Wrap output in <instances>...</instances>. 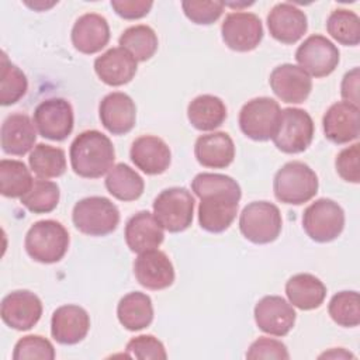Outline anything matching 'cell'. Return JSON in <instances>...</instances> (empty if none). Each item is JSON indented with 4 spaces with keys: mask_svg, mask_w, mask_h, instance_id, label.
<instances>
[{
    "mask_svg": "<svg viewBox=\"0 0 360 360\" xmlns=\"http://www.w3.org/2000/svg\"><path fill=\"white\" fill-rule=\"evenodd\" d=\"M191 190L200 198V226L211 233L226 231L236 218L242 197L238 181L226 174L198 173L191 181Z\"/></svg>",
    "mask_w": 360,
    "mask_h": 360,
    "instance_id": "1",
    "label": "cell"
},
{
    "mask_svg": "<svg viewBox=\"0 0 360 360\" xmlns=\"http://www.w3.org/2000/svg\"><path fill=\"white\" fill-rule=\"evenodd\" d=\"M73 172L84 179H98L108 173L115 159L112 142L97 129L79 134L69 150Z\"/></svg>",
    "mask_w": 360,
    "mask_h": 360,
    "instance_id": "2",
    "label": "cell"
},
{
    "mask_svg": "<svg viewBox=\"0 0 360 360\" xmlns=\"http://www.w3.org/2000/svg\"><path fill=\"white\" fill-rule=\"evenodd\" d=\"M318 176L304 162L292 160L277 170L273 180L274 195L284 204L308 202L318 193Z\"/></svg>",
    "mask_w": 360,
    "mask_h": 360,
    "instance_id": "3",
    "label": "cell"
},
{
    "mask_svg": "<svg viewBox=\"0 0 360 360\" xmlns=\"http://www.w3.org/2000/svg\"><path fill=\"white\" fill-rule=\"evenodd\" d=\"M25 250L31 259L51 264L59 262L68 252L69 233L53 219H42L31 225L25 235Z\"/></svg>",
    "mask_w": 360,
    "mask_h": 360,
    "instance_id": "4",
    "label": "cell"
},
{
    "mask_svg": "<svg viewBox=\"0 0 360 360\" xmlns=\"http://www.w3.org/2000/svg\"><path fill=\"white\" fill-rule=\"evenodd\" d=\"M72 221L84 235L105 236L117 229L120 211L117 205L105 197H86L75 204Z\"/></svg>",
    "mask_w": 360,
    "mask_h": 360,
    "instance_id": "5",
    "label": "cell"
},
{
    "mask_svg": "<svg viewBox=\"0 0 360 360\" xmlns=\"http://www.w3.org/2000/svg\"><path fill=\"white\" fill-rule=\"evenodd\" d=\"M283 218L277 205L269 201H253L248 204L239 217L242 235L256 243L266 245L276 240L281 232Z\"/></svg>",
    "mask_w": 360,
    "mask_h": 360,
    "instance_id": "6",
    "label": "cell"
},
{
    "mask_svg": "<svg viewBox=\"0 0 360 360\" xmlns=\"http://www.w3.org/2000/svg\"><path fill=\"white\" fill-rule=\"evenodd\" d=\"M194 197L184 187L165 188L153 201V215L163 229L177 233L193 222Z\"/></svg>",
    "mask_w": 360,
    "mask_h": 360,
    "instance_id": "7",
    "label": "cell"
},
{
    "mask_svg": "<svg viewBox=\"0 0 360 360\" xmlns=\"http://www.w3.org/2000/svg\"><path fill=\"white\" fill-rule=\"evenodd\" d=\"M314 121L311 115L301 108L288 107L281 110L273 142L284 153H301L312 142Z\"/></svg>",
    "mask_w": 360,
    "mask_h": 360,
    "instance_id": "8",
    "label": "cell"
},
{
    "mask_svg": "<svg viewBox=\"0 0 360 360\" xmlns=\"http://www.w3.org/2000/svg\"><path fill=\"white\" fill-rule=\"evenodd\" d=\"M302 228L312 240L319 243L330 242L345 228L343 208L330 198H319L305 208Z\"/></svg>",
    "mask_w": 360,
    "mask_h": 360,
    "instance_id": "9",
    "label": "cell"
},
{
    "mask_svg": "<svg viewBox=\"0 0 360 360\" xmlns=\"http://www.w3.org/2000/svg\"><path fill=\"white\" fill-rule=\"evenodd\" d=\"M281 108L270 97H256L249 100L239 112L240 131L253 141H269L273 138Z\"/></svg>",
    "mask_w": 360,
    "mask_h": 360,
    "instance_id": "10",
    "label": "cell"
},
{
    "mask_svg": "<svg viewBox=\"0 0 360 360\" xmlns=\"http://www.w3.org/2000/svg\"><path fill=\"white\" fill-rule=\"evenodd\" d=\"M34 124L41 136L51 141H63L73 131L72 104L60 97L41 101L34 110Z\"/></svg>",
    "mask_w": 360,
    "mask_h": 360,
    "instance_id": "11",
    "label": "cell"
},
{
    "mask_svg": "<svg viewBox=\"0 0 360 360\" xmlns=\"http://www.w3.org/2000/svg\"><path fill=\"white\" fill-rule=\"evenodd\" d=\"M300 68L314 77L329 76L339 63V49L323 35L308 37L295 51Z\"/></svg>",
    "mask_w": 360,
    "mask_h": 360,
    "instance_id": "12",
    "label": "cell"
},
{
    "mask_svg": "<svg viewBox=\"0 0 360 360\" xmlns=\"http://www.w3.org/2000/svg\"><path fill=\"white\" fill-rule=\"evenodd\" d=\"M222 41L236 52H249L257 48L263 39V25L253 13H229L221 25Z\"/></svg>",
    "mask_w": 360,
    "mask_h": 360,
    "instance_id": "13",
    "label": "cell"
},
{
    "mask_svg": "<svg viewBox=\"0 0 360 360\" xmlns=\"http://www.w3.org/2000/svg\"><path fill=\"white\" fill-rule=\"evenodd\" d=\"M0 315L7 326L15 330H28L41 319L42 302L34 292L17 290L3 298Z\"/></svg>",
    "mask_w": 360,
    "mask_h": 360,
    "instance_id": "14",
    "label": "cell"
},
{
    "mask_svg": "<svg viewBox=\"0 0 360 360\" xmlns=\"http://www.w3.org/2000/svg\"><path fill=\"white\" fill-rule=\"evenodd\" d=\"M134 274L142 287L153 291L165 290L174 281L173 263L159 249L139 253L134 262Z\"/></svg>",
    "mask_w": 360,
    "mask_h": 360,
    "instance_id": "15",
    "label": "cell"
},
{
    "mask_svg": "<svg viewBox=\"0 0 360 360\" xmlns=\"http://www.w3.org/2000/svg\"><path fill=\"white\" fill-rule=\"evenodd\" d=\"M269 83L273 93L281 101L291 104L304 103L312 90L311 76L292 63H283L274 68Z\"/></svg>",
    "mask_w": 360,
    "mask_h": 360,
    "instance_id": "16",
    "label": "cell"
},
{
    "mask_svg": "<svg viewBox=\"0 0 360 360\" xmlns=\"http://www.w3.org/2000/svg\"><path fill=\"white\" fill-rule=\"evenodd\" d=\"M295 311L278 295H266L255 307V321L260 330L273 336H285L295 323Z\"/></svg>",
    "mask_w": 360,
    "mask_h": 360,
    "instance_id": "17",
    "label": "cell"
},
{
    "mask_svg": "<svg viewBox=\"0 0 360 360\" xmlns=\"http://www.w3.org/2000/svg\"><path fill=\"white\" fill-rule=\"evenodd\" d=\"M325 136L338 145L356 141L360 134L359 105L347 101L332 104L322 118Z\"/></svg>",
    "mask_w": 360,
    "mask_h": 360,
    "instance_id": "18",
    "label": "cell"
},
{
    "mask_svg": "<svg viewBox=\"0 0 360 360\" xmlns=\"http://www.w3.org/2000/svg\"><path fill=\"white\" fill-rule=\"evenodd\" d=\"M90 329V316L79 305L68 304L56 308L51 318V335L60 345L82 342Z\"/></svg>",
    "mask_w": 360,
    "mask_h": 360,
    "instance_id": "19",
    "label": "cell"
},
{
    "mask_svg": "<svg viewBox=\"0 0 360 360\" xmlns=\"http://www.w3.org/2000/svg\"><path fill=\"white\" fill-rule=\"evenodd\" d=\"M270 35L281 44H295L308 28L305 13L291 3L276 4L267 15Z\"/></svg>",
    "mask_w": 360,
    "mask_h": 360,
    "instance_id": "20",
    "label": "cell"
},
{
    "mask_svg": "<svg viewBox=\"0 0 360 360\" xmlns=\"http://www.w3.org/2000/svg\"><path fill=\"white\" fill-rule=\"evenodd\" d=\"M98 115L103 127L110 134L124 135L135 125L136 107L128 94L112 91L100 101Z\"/></svg>",
    "mask_w": 360,
    "mask_h": 360,
    "instance_id": "21",
    "label": "cell"
},
{
    "mask_svg": "<svg viewBox=\"0 0 360 360\" xmlns=\"http://www.w3.org/2000/svg\"><path fill=\"white\" fill-rule=\"evenodd\" d=\"M129 158L139 170L155 176L167 170L172 162V152L162 138L142 135L132 142Z\"/></svg>",
    "mask_w": 360,
    "mask_h": 360,
    "instance_id": "22",
    "label": "cell"
},
{
    "mask_svg": "<svg viewBox=\"0 0 360 360\" xmlns=\"http://www.w3.org/2000/svg\"><path fill=\"white\" fill-rule=\"evenodd\" d=\"M135 58L124 48H110L96 58L94 72L98 79L108 86H122L129 83L136 73Z\"/></svg>",
    "mask_w": 360,
    "mask_h": 360,
    "instance_id": "23",
    "label": "cell"
},
{
    "mask_svg": "<svg viewBox=\"0 0 360 360\" xmlns=\"http://www.w3.org/2000/svg\"><path fill=\"white\" fill-rule=\"evenodd\" d=\"M124 236L132 252L142 253L158 249L163 242L165 233L152 212L139 211L127 221Z\"/></svg>",
    "mask_w": 360,
    "mask_h": 360,
    "instance_id": "24",
    "label": "cell"
},
{
    "mask_svg": "<svg viewBox=\"0 0 360 360\" xmlns=\"http://www.w3.org/2000/svg\"><path fill=\"white\" fill-rule=\"evenodd\" d=\"M110 41V27L107 20L96 13L80 15L72 28L73 46L86 55L100 52Z\"/></svg>",
    "mask_w": 360,
    "mask_h": 360,
    "instance_id": "25",
    "label": "cell"
},
{
    "mask_svg": "<svg viewBox=\"0 0 360 360\" xmlns=\"http://www.w3.org/2000/svg\"><path fill=\"white\" fill-rule=\"evenodd\" d=\"M0 139L4 153L22 156L34 148L37 139L35 124L27 114H10L1 124Z\"/></svg>",
    "mask_w": 360,
    "mask_h": 360,
    "instance_id": "26",
    "label": "cell"
},
{
    "mask_svg": "<svg viewBox=\"0 0 360 360\" xmlns=\"http://www.w3.org/2000/svg\"><path fill=\"white\" fill-rule=\"evenodd\" d=\"M194 155L204 167L225 169L233 162L235 145L226 132H211L197 138Z\"/></svg>",
    "mask_w": 360,
    "mask_h": 360,
    "instance_id": "27",
    "label": "cell"
},
{
    "mask_svg": "<svg viewBox=\"0 0 360 360\" xmlns=\"http://www.w3.org/2000/svg\"><path fill=\"white\" fill-rule=\"evenodd\" d=\"M285 294L290 304L302 311L319 308L326 297L325 284L309 273H300L285 283Z\"/></svg>",
    "mask_w": 360,
    "mask_h": 360,
    "instance_id": "28",
    "label": "cell"
},
{
    "mask_svg": "<svg viewBox=\"0 0 360 360\" xmlns=\"http://www.w3.org/2000/svg\"><path fill=\"white\" fill-rule=\"evenodd\" d=\"M120 323L128 330H141L148 328L153 321V307L149 295L134 291L124 295L117 307Z\"/></svg>",
    "mask_w": 360,
    "mask_h": 360,
    "instance_id": "29",
    "label": "cell"
},
{
    "mask_svg": "<svg viewBox=\"0 0 360 360\" xmlns=\"http://www.w3.org/2000/svg\"><path fill=\"white\" fill-rule=\"evenodd\" d=\"M190 124L198 131H212L221 127L226 118L225 103L212 94L197 96L187 107Z\"/></svg>",
    "mask_w": 360,
    "mask_h": 360,
    "instance_id": "30",
    "label": "cell"
},
{
    "mask_svg": "<svg viewBox=\"0 0 360 360\" xmlns=\"http://www.w3.org/2000/svg\"><path fill=\"white\" fill-rule=\"evenodd\" d=\"M107 191L121 201L138 200L145 188L143 179L128 165L117 163L105 177Z\"/></svg>",
    "mask_w": 360,
    "mask_h": 360,
    "instance_id": "31",
    "label": "cell"
},
{
    "mask_svg": "<svg viewBox=\"0 0 360 360\" xmlns=\"http://www.w3.org/2000/svg\"><path fill=\"white\" fill-rule=\"evenodd\" d=\"M30 169L38 179L60 177L66 172V156L60 148L46 143H38L28 158Z\"/></svg>",
    "mask_w": 360,
    "mask_h": 360,
    "instance_id": "32",
    "label": "cell"
},
{
    "mask_svg": "<svg viewBox=\"0 0 360 360\" xmlns=\"http://www.w3.org/2000/svg\"><path fill=\"white\" fill-rule=\"evenodd\" d=\"M34 184L27 166L14 159L0 160V193L8 198H21Z\"/></svg>",
    "mask_w": 360,
    "mask_h": 360,
    "instance_id": "33",
    "label": "cell"
},
{
    "mask_svg": "<svg viewBox=\"0 0 360 360\" xmlns=\"http://www.w3.org/2000/svg\"><path fill=\"white\" fill-rule=\"evenodd\" d=\"M120 46L127 49L136 62H145L150 59L158 51L156 32L149 25H132L127 28L120 39Z\"/></svg>",
    "mask_w": 360,
    "mask_h": 360,
    "instance_id": "34",
    "label": "cell"
},
{
    "mask_svg": "<svg viewBox=\"0 0 360 360\" xmlns=\"http://www.w3.org/2000/svg\"><path fill=\"white\" fill-rule=\"evenodd\" d=\"M329 35L342 45L356 46L360 42V18L346 8L333 10L326 21Z\"/></svg>",
    "mask_w": 360,
    "mask_h": 360,
    "instance_id": "35",
    "label": "cell"
},
{
    "mask_svg": "<svg viewBox=\"0 0 360 360\" xmlns=\"http://www.w3.org/2000/svg\"><path fill=\"white\" fill-rule=\"evenodd\" d=\"M28 89L25 73L7 59L6 52L1 53L0 69V104L11 105L22 98Z\"/></svg>",
    "mask_w": 360,
    "mask_h": 360,
    "instance_id": "36",
    "label": "cell"
},
{
    "mask_svg": "<svg viewBox=\"0 0 360 360\" xmlns=\"http://www.w3.org/2000/svg\"><path fill=\"white\" fill-rule=\"evenodd\" d=\"M59 197L60 193L56 183L38 179L34 180L31 190L21 197V204L34 214H46L56 208Z\"/></svg>",
    "mask_w": 360,
    "mask_h": 360,
    "instance_id": "37",
    "label": "cell"
},
{
    "mask_svg": "<svg viewBox=\"0 0 360 360\" xmlns=\"http://www.w3.org/2000/svg\"><path fill=\"white\" fill-rule=\"evenodd\" d=\"M333 322L345 328H354L360 323V300L357 291H340L335 294L328 305Z\"/></svg>",
    "mask_w": 360,
    "mask_h": 360,
    "instance_id": "38",
    "label": "cell"
},
{
    "mask_svg": "<svg viewBox=\"0 0 360 360\" xmlns=\"http://www.w3.org/2000/svg\"><path fill=\"white\" fill-rule=\"evenodd\" d=\"M13 359L14 360H27V359L53 360L55 349H53V345L44 336L27 335L15 343Z\"/></svg>",
    "mask_w": 360,
    "mask_h": 360,
    "instance_id": "39",
    "label": "cell"
},
{
    "mask_svg": "<svg viewBox=\"0 0 360 360\" xmlns=\"http://www.w3.org/2000/svg\"><path fill=\"white\" fill-rule=\"evenodd\" d=\"M225 3L222 1H197L186 0L181 3V8L188 20L194 24L210 25L215 22L224 13Z\"/></svg>",
    "mask_w": 360,
    "mask_h": 360,
    "instance_id": "40",
    "label": "cell"
},
{
    "mask_svg": "<svg viewBox=\"0 0 360 360\" xmlns=\"http://www.w3.org/2000/svg\"><path fill=\"white\" fill-rule=\"evenodd\" d=\"M127 357H134V359H141V360H159V359H166V349L163 343L152 336V335H139L132 338L125 347Z\"/></svg>",
    "mask_w": 360,
    "mask_h": 360,
    "instance_id": "41",
    "label": "cell"
},
{
    "mask_svg": "<svg viewBox=\"0 0 360 360\" xmlns=\"http://www.w3.org/2000/svg\"><path fill=\"white\" fill-rule=\"evenodd\" d=\"M359 156L360 145L356 142L352 146L342 149L335 160L338 174L349 183L357 184L360 181V169H359Z\"/></svg>",
    "mask_w": 360,
    "mask_h": 360,
    "instance_id": "42",
    "label": "cell"
},
{
    "mask_svg": "<svg viewBox=\"0 0 360 360\" xmlns=\"http://www.w3.org/2000/svg\"><path fill=\"white\" fill-rule=\"evenodd\" d=\"M248 359H276L287 360L290 359L285 345L277 339L271 338H259L256 339L246 353Z\"/></svg>",
    "mask_w": 360,
    "mask_h": 360,
    "instance_id": "43",
    "label": "cell"
},
{
    "mask_svg": "<svg viewBox=\"0 0 360 360\" xmlns=\"http://www.w3.org/2000/svg\"><path fill=\"white\" fill-rule=\"evenodd\" d=\"M153 3L150 0H111L114 11L125 20H138L145 17Z\"/></svg>",
    "mask_w": 360,
    "mask_h": 360,
    "instance_id": "44",
    "label": "cell"
},
{
    "mask_svg": "<svg viewBox=\"0 0 360 360\" xmlns=\"http://www.w3.org/2000/svg\"><path fill=\"white\" fill-rule=\"evenodd\" d=\"M340 93L345 101L359 105V68H353L343 76Z\"/></svg>",
    "mask_w": 360,
    "mask_h": 360,
    "instance_id": "45",
    "label": "cell"
},
{
    "mask_svg": "<svg viewBox=\"0 0 360 360\" xmlns=\"http://www.w3.org/2000/svg\"><path fill=\"white\" fill-rule=\"evenodd\" d=\"M322 357H333V359H335V357H338V359L342 357V359H347V357H354V356H353L352 353H347V352L343 350L342 347H339V349H332V350L328 352V353L325 352L323 354L319 356V359H322Z\"/></svg>",
    "mask_w": 360,
    "mask_h": 360,
    "instance_id": "46",
    "label": "cell"
}]
</instances>
